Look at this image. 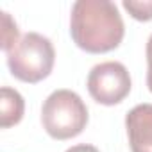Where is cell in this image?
I'll return each instance as SVG.
<instances>
[{
    "label": "cell",
    "instance_id": "1",
    "mask_svg": "<svg viewBox=\"0 0 152 152\" xmlns=\"http://www.w3.org/2000/svg\"><path fill=\"white\" fill-rule=\"evenodd\" d=\"M70 34L88 54H106L120 47L125 25L118 7L107 0H79L72 7Z\"/></svg>",
    "mask_w": 152,
    "mask_h": 152
},
{
    "label": "cell",
    "instance_id": "8",
    "mask_svg": "<svg viewBox=\"0 0 152 152\" xmlns=\"http://www.w3.org/2000/svg\"><path fill=\"white\" fill-rule=\"evenodd\" d=\"M4 15V29H2V50L7 54L16 43H18V27L15 23V20L11 18L9 13H2Z\"/></svg>",
    "mask_w": 152,
    "mask_h": 152
},
{
    "label": "cell",
    "instance_id": "6",
    "mask_svg": "<svg viewBox=\"0 0 152 152\" xmlns=\"http://www.w3.org/2000/svg\"><path fill=\"white\" fill-rule=\"evenodd\" d=\"M25 113V100L23 97L13 90L4 86L0 90V127L9 129L22 122Z\"/></svg>",
    "mask_w": 152,
    "mask_h": 152
},
{
    "label": "cell",
    "instance_id": "3",
    "mask_svg": "<svg viewBox=\"0 0 152 152\" xmlns=\"http://www.w3.org/2000/svg\"><path fill=\"white\" fill-rule=\"evenodd\" d=\"M56 50L48 38L38 32L23 34L7 52V66L13 77L22 83L36 84L52 73Z\"/></svg>",
    "mask_w": 152,
    "mask_h": 152
},
{
    "label": "cell",
    "instance_id": "7",
    "mask_svg": "<svg viewBox=\"0 0 152 152\" xmlns=\"http://www.w3.org/2000/svg\"><path fill=\"white\" fill-rule=\"evenodd\" d=\"M124 9L138 22H150L152 20V0L148 2H138V0H124Z\"/></svg>",
    "mask_w": 152,
    "mask_h": 152
},
{
    "label": "cell",
    "instance_id": "4",
    "mask_svg": "<svg viewBox=\"0 0 152 152\" xmlns=\"http://www.w3.org/2000/svg\"><path fill=\"white\" fill-rule=\"evenodd\" d=\"M131 75L118 61L95 64L88 75V91L91 99L102 106L120 104L131 93Z\"/></svg>",
    "mask_w": 152,
    "mask_h": 152
},
{
    "label": "cell",
    "instance_id": "10",
    "mask_svg": "<svg viewBox=\"0 0 152 152\" xmlns=\"http://www.w3.org/2000/svg\"><path fill=\"white\" fill-rule=\"evenodd\" d=\"M66 152H100V150L97 147H93V145L83 143V145H73V147H70Z\"/></svg>",
    "mask_w": 152,
    "mask_h": 152
},
{
    "label": "cell",
    "instance_id": "5",
    "mask_svg": "<svg viewBox=\"0 0 152 152\" xmlns=\"http://www.w3.org/2000/svg\"><path fill=\"white\" fill-rule=\"evenodd\" d=\"M132 152H152V104H138L125 116Z\"/></svg>",
    "mask_w": 152,
    "mask_h": 152
},
{
    "label": "cell",
    "instance_id": "9",
    "mask_svg": "<svg viewBox=\"0 0 152 152\" xmlns=\"http://www.w3.org/2000/svg\"><path fill=\"white\" fill-rule=\"evenodd\" d=\"M145 54H147V88L148 91L152 93V34L147 41V48H145Z\"/></svg>",
    "mask_w": 152,
    "mask_h": 152
},
{
    "label": "cell",
    "instance_id": "2",
    "mask_svg": "<svg viewBox=\"0 0 152 152\" xmlns=\"http://www.w3.org/2000/svg\"><path fill=\"white\" fill-rule=\"evenodd\" d=\"M41 124L47 134L64 141L79 136L88 125V107L72 90H56L41 107Z\"/></svg>",
    "mask_w": 152,
    "mask_h": 152
}]
</instances>
